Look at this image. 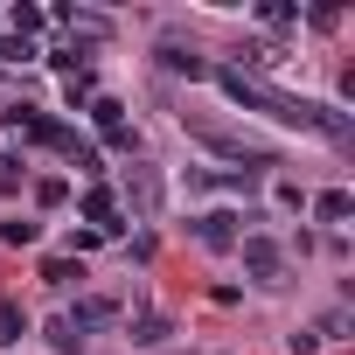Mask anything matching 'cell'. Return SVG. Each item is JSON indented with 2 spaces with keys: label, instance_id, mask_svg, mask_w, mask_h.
I'll return each instance as SVG.
<instances>
[{
  "label": "cell",
  "instance_id": "cell-2",
  "mask_svg": "<svg viewBox=\"0 0 355 355\" xmlns=\"http://www.w3.org/2000/svg\"><path fill=\"white\" fill-rule=\"evenodd\" d=\"M160 167H146V160H132L125 167V202H132V216H160Z\"/></svg>",
  "mask_w": 355,
  "mask_h": 355
},
{
  "label": "cell",
  "instance_id": "cell-1",
  "mask_svg": "<svg viewBox=\"0 0 355 355\" xmlns=\"http://www.w3.org/2000/svg\"><path fill=\"white\" fill-rule=\"evenodd\" d=\"M237 251H244V272L258 286H286V251L272 237H237Z\"/></svg>",
  "mask_w": 355,
  "mask_h": 355
},
{
  "label": "cell",
  "instance_id": "cell-10",
  "mask_svg": "<svg viewBox=\"0 0 355 355\" xmlns=\"http://www.w3.org/2000/svg\"><path fill=\"white\" fill-rule=\"evenodd\" d=\"M49 348H56V355H84V334L70 327V313H56V320H49Z\"/></svg>",
  "mask_w": 355,
  "mask_h": 355
},
{
  "label": "cell",
  "instance_id": "cell-6",
  "mask_svg": "<svg viewBox=\"0 0 355 355\" xmlns=\"http://www.w3.org/2000/svg\"><path fill=\"white\" fill-rule=\"evenodd\" d=\"M196 237H202L209 251H230V244H237V216H223V209H216V216H202V223H196Z\"/></svg>",
  "mask_w": 355,
  "mask_h": 355
},
{
  "label": "cell",
  "instance_id": "cell-15",
  "mask_svg": "<svg viewBox=\"0 0 355 355\" xmlns=\"http://www.w3.org/2000/svg\"><path fill=\"white\" fill-rule=\"evenodd\" d=\"M63 105L77 112V105H91V70H77V77H63Z\"/></svg>",
  "mask_w": 355,
  "mask_h": 355
},
{
  "label": "cell",
  "instance_id": "cell-16",
  "mask_svg": "<svg viewBox=\"0 0 355 355\" xmlns=\"http://www.w3.org/2000/svg\"><path fill=\"white\" fill-rule=\"evenodd\" d=\"M35 56V42H21V35H0V63H28Z\"/></svg>",
  "mask_w": 355,
  "mask_h": 355
},
{
  "label": "cell",
  "instance_id": "cell-9",
  "mask_svg": "<svg viewBox=\"0 0 355 355\" xmlns=\"http://www.w3.org/2000/svg\"><path fill=\"white\" fill-rule=\"evenodd\" d=\"M21 334H28V313H21V306H15L8 293H0V348H15Z\"/></svg>",
  "mask_w": 355,
  "mask_h": 355
},
{
  "label": "cell",
  "instance_id": "cell-14",
  "mask_svg": "<svg viewBox=\"0 0 355 355\" xmlns=\"http://www.w3.org/2000/svg\"><path fill=\"white\" fill-rule=\"evenodd\" d=\"M35 202H42V209H63V202H70V182H63V174H49V182H35Z\"/></svg>",
  "mask_w": 355,
  "mask_h": 355
},
{
  "label": "cell",
  "instance_id": "cell-18",
  "mask_svg": "<svg viewBox=\"0 0 355 355\" xmlns=\"http://www.w3.org/2000/svg\"><path fill=\"white\" fill-rule=\"evenodd\" d=\"M0 237H8V244L21 251V244H35V223H0Z\"/></svg>",
  "mask_w": 355,
  "mask_h": 355
},
{
  "label": "cell",
  "instance_id": "cell-12",
  "mask_svg": "<svg viewBox=\"0 0 355 355\" xmlns=\"http://www.w3.org/2000/svg\"><path fill=\"white\" fill-rule=\"evenodd\" d=\"M91 125H98V132H119V125H125V105H119V98H91Z\"/></svg>",
  "mask_w": 355,
  "mask_h": 355
},
{
  "label": "cell",
  "instance_id": "cell-7",
  "mask_svg": "<svg viewBox=\"0 0 355 355\" xmlns=\"http://www.w3.org/2000/svg\"><path fill=\"white\" fill-rule=\"evenodd\" d=\"M8 21H15V35H21V42H35V35L49 28V15L35 8V0H15V15H8Z\"/></svg>",
  "mask_w": 355,
  "mask_h": 355
},
{
  "label": "cell",
  "instance_id": "cell-19",
  "mask_svg": "<svg viewBox=\"0 0 355 355\" xmlns=\"http://www.w3.org/2000/svg\"><path fill=\"white\" fill-rule=\"evenodd\" d=\"M286 348H293V355H313V348H320V334H313V327H300V334H286Z\"/></svg>",
  "mask_w": 355,
  "mask_h": 355
},
{
  "label": "cell",
  "instance_id": "cell-3",
  "mask_svg": "<svg viewBox=\"0 0 355 355\" xmlns=\"http://www.w3.org/2000/svg\"><path fill=\"white\" fill-rule=\"evenodd\" d=\"M84 223H91L98 237H112V230H119V196H112L105 182H91V189H84Z\"/></svg>",
  "mask_w": 355,
  "mask_h": 355
},
{
  "label": "cell",
  "instance_id": "cell-8",
  "mask_svg": "<svg viewBox=\"0 0 355 355\" xmlns=\"http://www.w3.org/2000/svg\"><path fill=\"white\" fill-rule=\"evenodd\" d=\"M348 209H355V196H348V189H320V196H313V216H320V223H341Z\"/></svg>",
  "mask_w": 355,
  "mask_h": 355
},
{
  "label": "cell",
  "instance_id": "cell-5",
  "mask_svg": "<svg viewBox=\"0 0 355 355\" xmlns=\"http://www.w3.org/2000/svg\"><path fill=\"white\" fill-rule=\"evenodd\" d=\"M112 320H119V300H77V313H70V327H77V334L112 327Z\"/></svg>",
  "mask_w": 355,
  "mask_h": 355
},
{
  "label": "cell",
  "instance_id": "cell-4",
  "mask_svg": "<svg viewBox=\"0 0 355 355\" xmlns=\"http://www.w3.org/2000/svg\"><path fill=\"white\" fill-rule=\"evenodd\" d=\"M160 63H167L174 77H209V56H202L196 42H174V35L160 42Z\"/></svg>",
  "mask_w": 355,
  "mask_h": 355
},
{
  "label": "cell",
  "instance_id": "cell-17",
  "mask_svg": "<svg viewBox=\"0 0 355 355\" xmlns=\"http://www.w3.org/2000/svg\"><path fill=\"white\" fill-rule=\"evenodd\" d=\"M42 279H49V286H70V279H84V272H77L70 258H49V265H42Z\"/></svg>",
  "mask_w": 355,
  "mask_h": 355
},
{
  "label": "cell",
  "instance_id": "cell-13",
  "mask_svg": "<svg viewBox=\"0 0 355 355\" xmlns=\"http://www.w3.org/2000/svg\"><path fill=\"white\" fill-rule=\"evenodd\" d=\"M258 21H265V28H300V8H286V0H265Z\"/></svg>",
  "mask_w": 355,
  "mask_h": 355
},
{
  "label": "cell",
  "instance_id": "cell-11",
  "mask_svg": "<svg viewBox=\"0 0 355 355\" xmlns=\"http://www.w3.org/2000/svg\"><path fill=\"white\" fill-rule=\"evenodd\" d=\"M167 334H174V327H167V313H139V320H132V341H139V348H160Z\"/></svg>",
  "mask_w": 355,
  "mask_h": 355
}]
</instances>
